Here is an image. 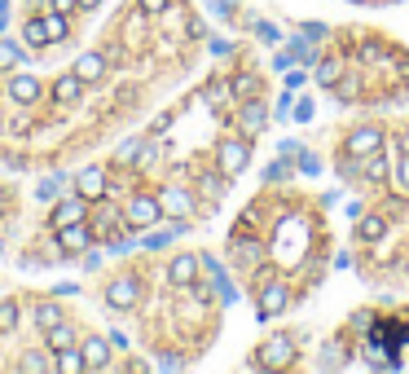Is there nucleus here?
Segmentation results:
<instances>
[{
	"instance_id": "obj_26",
	"label": "nucleus",
	"mask_w": 409,
	"mask_h": 374,
	"mask_svg": "<svg viewBox=\"0 0 409 374\" xmlns=\"http://www.w3.org/2000/svg\"><path fill=\"white\" fill-rule=\"evenodd\" d=\"M22 35H27L31 49H44V44H49V35H44V18H40V14H35L27 27H22Z\"/></svg>"
},
{
	"instance_id": "obj_11",
	"label": "nucleus",
	"mask_w": 409,
	"mask_h": 374,
	"mask_svg": "<svg viewBox=\"0 0 409 374\" xmlns=\"http://www.w3.org/2000/svg\"><path fill=\"white\" fill-rule=\"evenodd\" d=\"M84 88H88V84H84L75 71H66V75L53 80V102H57V106H75V102L84 97Z\"/></svg>"
},
{
	"instance_id": "obj_41",
	"label": "nucleus",
	"mask_w": 409,
	"mask_h": 374,
	"mask_svg": "<svg viewBox=\"0 0 409 374\" xmlns=\"http://www.w3.org/2000/svg\"><path fill=\"white\" fill-rule=\"evenodd\" d=\"M295 119H299V124H308V119H312V102H299L295 106Z\"/></svg>"
},
{
	"instance_id": "obj_47",
	"label": "nucleus",
	"mask_w": 409,
	"mask_h": 374,
	"mask_svg": "<svg viewBox=\"0 0 409 374\" xmlns=\"http://www.w3.org/2000/svg\"><path fill=\"white\" fill-rule=\"evenodd\" d=\"M5 207H9V203H5V198H0V216H5Z\"/></svg>"
},
{
	"instance_id": "obj_28",
	"label": "nucleus",
	"mask_w": 409,
	"mask_h": 374,
	"mask_svg": "<svg viewBox=\"0 0 409 374\" xmlns=\"http://www.w3.org/2000/svg\"><path fill=\"white\" fill-rule=\"evenodd\" d=\"M356 93H361V80L356 75H339V80H334V97H339V102H352Z\"/></svg>"
},
{
	"instance_id": "obj_29",
	"label": "nucleus",
	"mask_w": 409,
	"mask_h": 374,
	"mask_svg": "<svg viewBox=\"0 0 409 374\" xmlns=\"http://www.w3.org/2000/svg\"><path fill=\"white\" fill-rule=\"evenodd\" d=\"M18 330V304L14 299H0V335Z\"/></svg>"
},
{
	"instance_id": "obj_9",
	"label": "nucleus",
	"mask_w": 409,
	"mask_h": 374,
	"mask_svg": "<svg viewBox=\"0 0 409 374\" xmlns=\"http://www.w3.org/2000/svg\"><path fill=\"white\" fill-rule=\"evenodd\" d=\"M264 124H269V111H264V102L247 97V102H242V111H238V128H242V137H260Z\"/></svg>"
},
{
	"instance_id": "obj_20",
	"label": "nucleus",
	"mask_w": 409,
	"mask_h": 374,
	"mask_svg": "<svg viewBox=\"0 0 409 374\" xmlns=\"http://www.w3.org/2000/svg\"><path fill=\"white\" fill-rule=\"evenodd\" d=\"M44 35H49V44H57V40H66V14H57V9H44Z\"/></svg>"
},
{
	"instance_id": "obj_25",
	"label": "nucleus",
	"mask_w": 409,
	"mask_h": 374,
	"mask_svg": "<svg viewBox=\"0 0 409 374\" xmlns=\"http://www.w3.org/2000/svg\"><path fill=\"white\" fill-rule=\"evenodd\" d=\"M119 225V212L111 207V203L102 198V207H97V216H93V234H111V229Z\"/></svg>"
},
{
	"instance_id": "obj_22",
	"label": "nucleus",
	"mask_w": 409,
	"mask_h": 374,
	"mask_svg": "<svg viewBox=\"0 0 409 374\" xmlns=\"http://www.w3.org/2000/svg\"><path fill=\"white\" fill-rule=\"evenodd\" d=\"M57 321H62L57 299H40V304H35V326H40V330H49V326H57Z\"/></svg>"
},
{
	"instance_id": "obj_5",
	"label": "nucleus",
	"mask_w": 409,
	"mask_h": 374,
	"mask_svg": "<svg viewBox=\"0 0 409 374\" xmlns=\"http://www.w3.org/2000/svg\"><path fill=\"white\" fill-rule=\"evenodd\" d=\"M159 216H163V207H159V198H154V194H137V198H132V203H128V212H124V221H128L132 229H150L154 221H159Z\"/></svg>"
},
{
	"instance_id": "obj_23",
	"label": "nucleus",
	"mask_w": 409,
	"mask_h": 374,
	"mask_svg": "<svg viewBox=\"0 0 409 374\" xmlns=\"http://www.w3.org/2000/svg\"><path fill=\"white\" fill-rule=\"evenodd\" d=\"M53 370H62V374H79V370H88V366H84V353H75V348H62V353L53 357Z\"/></svg>"
},
{
	"instance_id": "obj_7",
	"label": "nucleus",
	"mask_w": 409,
	"mask_h": 374,
	"mask_svg": "<svg viewBox=\"0 0 409 374\" xmlns=\"http://www.w3.org/2000/svg\"><path fill=\"white\" fill-rule=\"evenodd\" d=\"M88 216V198H79V194H70V198H62L53 207V216H49V225H53V234L57 229H66V225H75V221H84Z\"/></svg>"
},
{
	"instance_id": "obj_1",
	"label": "nucleus",
	"mask_w": 409,
	"mask_h": 374,
	"mask_svg": "<svg viewBox=\"0 0 409 374\" xmlns=\"http://www.w3.org/2000/svg\"><path fill=\"white\" fill-rule=\"evenodd\" d=\"M216 163H220V172L225 176H238L242 167L251 163V141L247 137H234V141H220V150H216Z\"/></svg>"
},
{
	"instance_id": "obj_30",
	"label": "nucleus",
	"mask_w": 409,
	"mask_h": 374,
	"mask_svg": "<svg viewBox=\"0 0 409 374\" xmlns=\"http://www.w3.org/2000/svg\"><path fill=\"white\" fill-rule=\"evenodd\" d=\"M361 172H365V180H383V172H388L383 154H365V159H361Z\"/></svg>"
},
{
	"instance_id": "obj_43",
	"label": "nucleus",
	"mask_w": 409,
	"mask_h": 374,
	"mask_svg": "<svg viewBox=\"0 0 409 374\" xmlns=\"http://www.w3.org/2000/svg\"><path fill=\"white\" fill-rule=\"evenodd\" d=\"M194 295L202 299V304H207V299H211V286H207V282H194Z\"/></svg>"
},
{
	"instance_id": "obj_14",
	"label": "nucleus",
	"mask_w": 409,
	"mask_h": 374,
	"mask_svg": "<svg viewBox=\"0 0 409 374\" xmlns=\"http://www.w3.org/2000/svg\"><path fill=\"white\" fill-rule=\"evenodd\" d=\"M57 243H62L66 251H84V247H93V225H88V221H75V225L57 229Z\"/></svg>"
},
{
	"instance_id": "obj_45",
	"label": "nucleus",
	"mask_w": 409,
	"mask_h": 374,
	"mask_svg": "<svg viewBox=\"0 0 409 374\" xmlns=\"http://www.w3.org/2000/svg\"><path fill=\"white\" fill-rule=\"evenodd\" d=\"M102 0H75V9H84V14H88V9H97Z\"/></svg>"
},
{
	"instance_id": "obj_27",
	"label": "nucleus",
	"mask_w": 409,
	"mask_h": 374,
	"mask_svg": "<svg viewBox=\"0 0 409 374\" xmlns=\"http://www.w3.org/2000/svg\"><path fill=\"white\" fill-rule=\"evenodd\" d=\"M18 370H27V374H44V370H53V357H44V353H27L18 361Z\"/></svg>"
},
{
	"instance_id": "obj_38",
	"label": "nucleus",
	"mask_w": 409,
	"mask_h": 374,
	"mask_svg": "<svg viewBox=\"0 0 409 374\" xmlns=\"http://www.w3.org/2000/svg\"><path fill=\"white\" fill-rule=\"evenodd\" d=\"M264 176H269V180H286V176H291V163H286V159H282V163H273Z\"/></svg>"
},
{
	"instance_id": "obj_48",
	"label": "nucleus",
	"mask_w": 409,
	"mask_h": 374,
	"mask_svg": "<svg viewBox=\"0 0 409 374\" xmlns=\"http://www.w3.org/2000/svg\"><path fill=\"white\" fill-rule=\"evenodd\" d=\"M352 5H356V0H352Z\"/></svg>"
},
{
	"instance_id": "obj_18",
	"label": "nucleus",
	"mask_w": 409,
	"mask_h": 374,
	"mask_svg": "<svg viewBox=\"0 0 409 374\" xmlns=\"http://www.w3.org/2000/svg\"><path fill=\"white\" fill-rule=\"evenodd\" d=\"M44 339H49V348H53V353H62V348H75V326H70V321L62 317L57 326H49V330H44Z\"/></svg>"
},
{
	"instance_id": "obj_10",
	"label": "nucleus",
	"mask_w": 409,
	"mask_h": 374,
	"mask_svg": "<svg viewBox=\"0 0 409 374\" xmlns=\"http://www.w3.org/2000/svg\"><path fill=\"white\" fill-rule=\"evenodd\" d=\"M383 150V132L370 124V128H356L352 137H348V154L352 159H365V154H379Z\"/></svg>"
},
{
	"instance_id": "obj_3",
	"label": "nucleus",
	"mask_w": 409,
	"mask_h": 374,
	"mask_svg": "<svg viewBox=\"0 0 409 374\" xmlns=\"http://www.w3.org/2000/svg\"><path fill=\"white\" fill-rule=\"evenodd\" d=\"M137 299H141V282H137V277H115V282H106V304H111V308L128 312V308H137Z\"/></svg>"
},
{
	"instance_id": "obj_8",
	"label": "nucleus",
	"mask_w": 409,
	"mask_h": 374,
	"mask_svg": "<svg viewBox=\"0 0 409 374\" xmlns=\"http://www.w3.org/2000/svg\"><path fill=\"white\" fill-rule=\"evenodd\" d=\"M198 269H202V260L189 256V251H180V256L167 264V282H172V286H194L198 282Z\"/></svg>"
},
{
	"instance_id": "obj_32",
	"label": "nucleus",
	"mask_w": 409,
	"mask_h": 374,
	"mask_svg": "<svg viewBox=\"0 0 409 374\" xmlns=\"http://www.w3.org/2000/svg\"><path fill=\"white\" fill-rule=\"evenodd\" d=\"M343 71H339V62H334V57H326V62L317 66V84H326V88H334V80H339Z\"/></svg>"
},
{
	"instance_id": "obj_39",
	"label": "nucleus",
	"mask_w": 409,
	"mask_h": 374,
	"mask_svg": "<svg viewBox=\"0 0 409 374\" xmlns=\"http://www.w3.org/2000/svg\"><path fill=\"white\" fill-rule=\"evenodd\" d=\"M172 0H141V14H163Z\"/></svg>"
},
{
	"instance_id": "obj_44",
	"label": "nucleus",
	"mask_w": 409,
	"mask_h": 374,
	"mask_svg": "<svg viewBox=\"0 0 409 374\" xmlns=\"http://www.w3.org/2000/svg\"><path fill=\"white\" fill-rule=\"evenodd\" d=\"M70 5H75V0H49V9H57V14H66Z\"/></svg>"
},
{
	"instance_id": "obj_34",
	"label": "nucleus",
	"mask_w": 409,
	"mask_h": 374,
	"mask_svg": "<svg viewBox=\"0 0 409 374\" xmlns=\"http://www.w3.org/2000/svg\"><path fill=\"white\" fill-rule=\"evenodd\" d=\"M57 189H62V176H44L40 185H35V198H53Z\"/></svg>"
},
{
	"instance_id": "obj_15",
	"label": "nucleus",
	"mask_w": 409,
	"mask_h": 374,
	"mask_svg": "<svg viewBox=\"0 0 409 374\" xmlns=\"http://www.w3.org/2000/svg\"><path fill=\"white\" fill-rule=\"evenodd\" d=\"M84 366L88 370H106V361H111V339H102V335H93V339H84Z\"/></svg>"
},
{
	"instance_id": "obj_19",
	"label": "nucleus",
	"mask_w": 409,
	"mask_h": 374,
	"mask_svg": "<svg viewBox=\"0 0 409 374\" xmlns=\"http://www.w3.org/2000/svg\"><path fill=\"white\" fill-rule=\"evenodd\" d=\"M256 93H260V75H256V71H242V75H234L229 80V97H256Z\"/></svg>"
},
{
	"instance_id": "obj_2",
	"label": "nucleus",
	"mask_w": 409,
	"mask_h": 374,
	"mask_svg": "<svg viewBox=\"0 0 409 374\" xmlns=\"http://www.w3.org/2000/svg\"><path fill=\"white\" fill-rule=\"evenodd\" d=\"M291 361H295V339H291V335H273V339L260 348L256 370H260V366H264V370H282V366H291Z\"/></svg>"
},
{
	"instance_id": "obj_21",
	"label": "nucleus",
	"mask_w": 409,
	"mask_h": 374,
	"mask_svg": "<svg viewBox=\"0 0 409 374\" xmlns=\"http://www.w3.org/2000/svg\"><path fill=\"white\" fill-rule=\"evenodd\" d=\"M234 260L242 264V269H256V264L264 260V247H260V243H251V238H247V243H238V247H234Z\"/></svg>"
},
{
	"instance_id": "obj_17",
	"label": "nucleus",
	"mask_w": 409,
	"mask_h": 374,
	"mask_svg": "<svg viewBox=\"0 0 409 374\" xmlns=\"http://www.w3.org/2000/svg\"><path fill=\"white\" fill-rule=\"evenodd\" d=\"M106 66H111V62H106V53H84V57H79V62L70 66V71H75V75H79L84 84H97V80L106 75Z\"/></svg>"
},
{
	"instance_id": "obj_46",
	"label": "nucleus",
	"mask_w": 409,
	"mask_h": 374,
	"mask_svg": "<svg viewBox=\"0 0 409 374\" xmlns=\"http://www.w3.org/2000/svg\"><path fill=\"white\" fill-rule=\"evenodd\" d=\"M5 22H9V0H0V31H5Z\"/></svg>"
},
{
	"instance_id": "obj_33",
	"label": "nucleus",
	"mask_w": 409,
	"mask_h": 374,
	"mask_svg": "<svg viewBox=\"0 0 409 374\" xmlns=\"http://www.w3.org/2000/svg\"><path fill=\"white\" fill-rule=\"evenodd\" d=\"M392 180H396V189H401V194H409V154H401V163H396Z\"/></svg>"
},
{
	"instance_id": "obj_13",
	"label": "nucleus",
	"mask_w": 409,
	"mask_h": 374,
	"mask_svg": "<svg viewBox=\"0 0 409 374\" xmlns=\"http://www.w3.org/2000/svg\"><path fill=\"white\" fill-rule=\"evenodd\" d=\"M159 207H163V216H189V212H194V194H189V189L167 185L163 194H159Z\"/></svg>"
},
{
	"instance_id": "obj_35",
	"label": "nucleus",
	"mask_w": 409,
	"mask_h": 374,
	"mask_svg": "<svg viewBox=\"0 0 409 374\" xmlns=\"http://www.w3.org/2000/svg\"><path fill=\"white\" fill-rule=\"evenodd\" d=\"M304 40L321 44V40H326V22H304Z\"/></svg>"
},
{
	"instance_id": "obj_42",
	"label": "nucleus",
	"mask_w": 409,
	"mask_h": 374,
	"mask_svg": "<svg viewBox=\"0 0 409 374\" xmlns=\"http://www.w3.org/2000/svg\"><path fill=\"white\" fill-rule=\"evenodd\" d=\"M299 167H304V172L312 176V172H317V159H312V154H299Z\"/></svg>"
},
{
	"instance_id": "obj_40",
	"label": "nucleus",
	"mask_w": 409,
	"mask_h": 374,
	"mask_svg": "<svg viewBox=\"0 0 409 374\" xmlns=\"http://www.w3.org/2000/svg\"><path fill=\"white\" fill-rule=\"evenodd\" d=\"M225 93H229V88H225V84H207V88H202V97H207V102H220Z\"/></svg>"
},
{
	"instance_id": "obj_24",
	"label": "nucleus",
	"mask_w": 409,
	"mask_h": 374,
	"mask_svg": "<svg viewBox=\"0 0 409 374\" xmlns=\"http://www.w3.org/2000/svg\"><path fill=\"white\" fill-rule=\"evenodd\" d=\"M180 234H185V221H176V225L159 229V234H150V238H146L141 247H146V251H159V247H167V243H172V238H180Z\"/></svg>"
},
{
	"instance_id": "obj_36",
	"label": "nucleus",
	"mask_w": 409,
	"mask_h": 374,
	"mask_svg": "<svg viewBox=\"0 0 409 374\" xmlns=\"http://www.w3.org/2000/svg\"><path fill=\"white\" fill-rule=\"evenodd\" d=\"M256 35H260L264 44H278V40H282V31L273 27V22H256Z\"/></svg>"
},
{
	"instance_id": "obj_37",
	"label": "nucleus",
	"mask_w": 409,
	"mask_h": 374,
	"mask_svg": "<svg viewBox=\"0 0 409 374\" xmlns=\"http://www.w3.org/2000/svg\"><path fill=\"white\" fill-rule=\"evenodd\" d=\"M361 62H379V57H383V44H374V40H365V44H361Z\"/></svg>"
},
{
	"instance_id": "obj_6",
	"label": "nucleus",
	"mask_w": 409,
	"mask_h": 374,
	"mask_svg": "<svg viewBox=\"0 0 409 374\" xmlns=\"http://www.w3.org/2000/svg\"><path fill=\"white\" fill-rule=\"evenodd\" d=\"M75 194L88 198V203H102L106 194H111V185H106V172H102V167H84V172L75 176Z\"/></svg>"
},
{
	"instance_id": "obj_16",
	"label": "nucleus",
	"mask_w": 409,
	"mask_h": 374,
	"mask_svg": "<svg viewBox=\"0 0 409 374\" xmlns=\"http://www.w3.org/2000/svg\"><path fill=\"white\" fill-rule=\"evenodd\" d=\"M383 234H388V216H379V212L356 216V238L361 243H383Z\"/></svg>"
},
{
	"instance_id": "obj_31",
	"label": "nucleus",
	"mask_w": 409,
	"mask_h": 374,
	"mask_svg": "<svg viewBox=\"0 0 409 374\" xmlns=\"http://www.w3.org/2000/svg\"><path fill=\"white\" fill-rule=\"evenodd\" d=\"M18 62H22V49L9 44V40H0V71H14Z\"/></svg>"
},
{
	"instance_id": "obj_4",
	"label": "nucleus",
	"mask_w": 409,
	"mask_h": 374,
	"mask_svg": "<svg viewBox=\"0 0 409 374\" xmlns=\"http://www.w3.org/2000/svg\"><path fill=\"white\" fill-rule=\"evenodd\" d=\"M286 304H291V286H286L282 277H269V282L260 286V317H278Z\"/></svg>"
},
{
	"instance_id": "obj_12",
	"label": "nucleus",
	"mask_w": 409,
	"mask_h": 374,
	"mask_svg": "<svg viewBox=\"0 0 409 374\" xmlns=\"http://www.w3.org/2000/svg\"><path fill=\"white\" fill-rule=\"evenodd\" d=\"M9 97H14L18 106H35L44 97V84L35 75H14V80H9Z\"/></svg>"
}]
</instances>
